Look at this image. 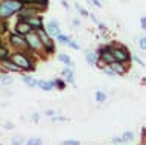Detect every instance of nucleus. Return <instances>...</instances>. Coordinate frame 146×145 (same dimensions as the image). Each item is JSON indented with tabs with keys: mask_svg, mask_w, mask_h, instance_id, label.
Instances as JSON below:
<instances>
[{
	"mask_svg": "<svg viewBox=\"0 0 146 145\" xmlns=\"http://www.w3.org/2000/svg\"><path fill=\"white\" fill-rule=\"evenodd\" d=\"M25 8V0H3L0 3V17L8 19Z\"/></svg>",
	"mask_w": 146,
	"mask_h": 145,
	"instance_id": "f257e3e1",
	"label": "nucleus"
},
{
	"mask_svg": "<svg viewBox=\"0 0 146 145\" xmlns=\"http://www.w3.org/2000/svg\"><path fill=\"white\" fill-rule=\"evenodd\" d=\"M110 51H111L113 57L116 58V61H119V63H125V64H129L131 60H132L131 52L128 51V47L123 46V44L111 43V44H110Z\"/></svg>",
	"mask_w": 146,
	"mask_h": 145,
	"instance_id": "f03ea898",
	"label": "nucleus"
},
{
	"mask_svg": "<svg viewBox=\"0 0 146 145\" xmlns=\"http://www.w3.org/2000/svg\"><path fill=\"white\" fill-rule=\"evenodd\" d=\"M11 60L20 67L21 70H34L35 66L32 64V60L26 55L25 52H15L11 55Z\"/></svg>",
	"mask_w": 146,
	"mask_h": 145,
	"instance_id": "7ed1b4c3",
	"label": "nucleus"
},
{
	"mask_svg": "<svg viewBox=\"0 0 146 145\" xmlns=\"http://www.w3.org/2000/svg\"><path fill=\"white\" fill-rule=\"evenodd\" d=\"M9 43H11L12 47L17 49L18 52L29 51V44H27V40H26L25 35H20L17 32H11V35H9Z\"/></svg>",
	"mask_w": 146,
	"mask_h": 145,
	"instance_id": "20e7f679",
	"label": "nucleus"
},
{
	"mask_svg": "<svg viewBox=\"0 0 146 145\" xmlns=\"http://www.w3.org/2000/svg\"><path fill=\"white\" fill-rule=\"evenodd\" d=\"M25 37L27 40V44H29V51H34V52H43L44 51V44L41 43V40L36 35L35 31H32L31 34L25 35Z\"/></svg>",
	"mask_w": 146,
	"mask_h": 145,
	"instance_id": "39448f33",
	"label": "nucleus"
},
{
	"mask_svg": "<svg viewBox=\"0 0 146 145\" xmlns=\"http://www.w3.org/2000/svg\"><path fill=\"white\" fill-rule=\"evenodd\" d=\"M20 20L27 21V23L32 26V29H34V31L40 29V28H44V26H43V19H41L40 15H36V14L29 15V17H25V19H20Z\"/></svg>",
	"mask_w": 146,
	"mask_h": 145,
	"instance_id": "423d86ee",
	"label": "nucleus"
},
{
	"mask_svg": "<svg viewBox=\"0 0 146 145\" xmlns=\"http://www.w3.org/2000/svg\"><path fill=\"white\" fill-rule=\"evenodd\" d=\"M32 31H34L32 26L27 23V21H25V20H18L15 23V32L20 34V35H27V34H31Z\"/></svg>",
	"mask_w": 146,
	"mask_h": 145,
	"instance_id": "0eeeda50",
	"label": "nucleus"
},
{
	"mask_svg": "<svg viewBox=\"0 0 146 145\" xmlns=\"http://www.w3.org/2000/svg\"><path fill=\"white\" fill-rule=\"evenodd\" d=\"M44 31L49 34V37H56V35L61 32V29H59V23L56 20H50L49 23L44 26Z\"/></svg>",
	"mask_w": 146,
	"mask_h": 145,
	"instance_id": "6e6552de",
	"label": "nucleus"
},
{
	"mask_svg": "<svg viewBox=\"0 0 146 145\" xmlns=\"http://www.w3.org/2000/svg\"><path fill=\"white\" fill-rule=\"evenodd\" d=\"M111 69L116 72V75H119V76H122V75H125L126 72H128V66L129 64H125V63H119V61H114V63H111Z\"/></svg>",
	"mask_w": 146,
	"mask_h": 145,
	"instance_id": "1a4fd4ad",
	"label": "nucleus"
},
{
	"mask_svg": "<svg viewBox=\"0 0 146 145\" xmlns=\"http://www.w3.org/2000/svg\"><path fill=\"white\" fill-rule=\"evenodd\" d=\"M0 61H2V66L6 70H9V72H17V74H18V72H21L20 67H18L12 60H9V58H5V60H0Z\"/></svg>",
	"mask_w": 146,
	"mask_h": 145,
	"instance_id": "9d476101",
	"label": "nucleus"
},
{
	"mask_svg": "<svg viewBox=\"0 0 146 145\" xmlns=\"http://www.w3.org/2000/svg\"><path fill=\"white\" fill-rule=\"evenodd\" d=\"M61 76L64 78L66 83H75V70L70 69V67H66V69L61 72Z\"/></svg>",
	"mask_w": 146,
	"mask_h": 145,
	"instance_id": "9b49d317",
	"label": "nucleus"
},
{
	"mask_svg": "<svg viewBox=\"0 0 146 145\" xmlns=\"http://www.w3.org/2000/svg\"><path fill=\"white\" fill-rule=\"evenodd\" d=\"M36 87H40L44 92H50L53 90V81H46V80H36Z\"/></svg>",
	"mask_w": 146,
	"mask_h": 145,
	"instance_id": "f8f14e48",
	"label": "nucleus"
},
{
	"mask_svg": "<svg viewBox=\"0 0 146 145\" xmlns=\"http://www.w3.org/2000/svg\"><path fill=\"white\" fill-rule=\"evenodd\" d=\"M58 60L61 61L62 64H66L67 67H70V69H73V70L76 69V67H75V63L72 61L70 55H67V53H64V52H62V53H59V55H58Z\"/></svg>",
	"mask_w": 146,
	"mask_h": 145,
	"instance_id": "ddd939ff",
	"label": "nucleus"
},
{
	"mask_svg": "<svg viewBox=\"0 0 146 145\" xmlns=\"http://www.w3.org/2000/svg\"><path fill=\"white\" fill-rule=\"evenodd\" d=\"M84 53H85V61L88 63L91 67L98 66V53L90 52V51H84Z\"/></svg>",
	"mask_w": 146,
	"mask_h": 145,
	"instance_id": "4468645a",
	"label": "nucleus"
},
{
	"mask_svg": "<svg viewBox=\"0 0 146 145\" xmlns=\"http://www.w3.org/2000/svg\"><path fill=\"white\" fill-rule=\"evenodd\" d=\"M21 80H23V83H26V84H27V87H31V89L36 87V80H35V78H32V76H29V75H23V76H21Z\"/></svg>",
	"mask_w": 146,
	"mask_h": 145,
	"instance_id": "2eb2a0df",
	"label": "nucleus"
},
{
	"mask_svg": "<svg viewBox=\"0 0 146 145\" xmlns=\"http://www.w3.org/2000/svg\"><path fill=\"white\" fill-rule=\"evenodd\" d=\"M107 93L105 92H102V90H98V92L94 93V99H96V102L98 104H104L105 101H107Z\"/></svg>",
	"mask_w": 146,
	"mask_h": 145,
	"instance_id": "dca6fc26",
	"label": "nucleus"
},
{
	"mask_svg": "<svg viewBox=\"0 0 146 145\" xmlns=\"http://www.w3.org/2000/svg\"><path fill=\"white\" fill-rule=\"evenodd\" d=\"M66 81H64V78H56V80H53V87L55 89H58V90H64L66 89Z\"/></svg>",
	"mask_w": 146,
	"mask_h": 145,
	"instance_id": "f3484780",
	"label": "nucleus"
},
{
	"mask_svg": "<svg viewBox=\"0 0 146 145\" xmlns=\"http://www.w3.org/2000/svg\"><path fill=\"white\" fill-rule=\"evenodd\" d=\"M56 40H58V41L59 43H61V44H68V43H70V37H68V35H66V34H62V32H59L58 35H56Z\"/></svg>",
	"mask_w": 146,
	"mask_h": 145,
	"instance_id": "a211bd4d",
	"label": "nucleus"
},
{
	"mask_svg": "<svg viewBox=\"0 0 146 145\" xmlns=\"http://www.w3.org/2000/svg\"><path fill=\"white\" fill-rule=\"evenodd\" d=\"M0 83H2L3 86H9V84L14 83V78H12V76H9V75H2V76H0Z\"/></svg>",
	"mask_w": 146,
	"mask_h": 145,
	"instance_id": "6ab92c4d",
	"label": "nucleus"
},
{
	"mask_svg": "<svg viewBox=\"0 0 146 145\" xmlns=\"http://www.w3.org/2000/svg\"><path fill=\"white\" fill-rule=\"evenodd\" d=\"M26 145H43V140L40 138H31L26 140Z\"/></svg>",
	"mask_w": 146,
	"mask_h": 145,
	"instance_id": "aec40b11",
	"label": "nucleus"
},
{
	"mask_svg": "<svg viewBox=\"0 0 146 145\" xmlns=\"http://www.w3.org/2000/svg\"><path fill=\"white\" fill-rule=\"evenodd\" d=\"M102 70H104V74L107 75V76H117V75H116V72L111 69V66H104V67H102Z\"/></svg>",
	"mask_w": 146,
	"mask_h": 145,
	"instance_id": "412c9836",
	"label": "nucleus"
},
{
	"mask_svg": "<svg viewBox=\"0 0 146 145\" xmlns=\"http://www.w3.org/2000/svg\"><path fill=\"white\" fill-rule=\"evenodd\" d=\"M122 136H123V139H125L126 142H131V140H134V131H131V130L125 131V133H123Z\"/></svg>",
	"mask_w": 146,
	"mask_h": 145,
	"instance_id": "4be33fe9",
	"label": "nucleus"
},
{
	"mask_svg": "<svg viewBox=\"0 0 146 145\" xmlns=\"http://www.w3.org/2000/svg\"><path fill=\"white\" fill-rule=\"evenodd\" d=\"M139 47L143 52H146V35H141V37L139 38Z\"/></svg>",
	"mask_w": 146,
	"mask_h": 145,
	"instance_id": "5701e85b",
	"label": "nucleus"
},
{
	"mask_svg": "<svg viewBox=\"0 0 146 145\" xmlns=\"http://www.w3.org/2000/svg\"><path fill=\"white\" fill-rule=\"evenodd\" d=\"M76 9H78V12H79L81 17H88V15H90V12L87 11V9H84L81 5H76Z\"/></svg>",
	"mask_w": 146,
	"mask_h": 145,
	"instance_id": "b1692460",
	"label": "nucleus"
},
{
	"mask_svg": "<svg viewBox=\"0 0 146 145\" xmlns=\"http://www.w3.org/2000/svg\"><path fill=\"white\" fill-rule=\"evenodd\" d=\"M8 57H9V51L6 47L0 46V60H5V58H8Z\"/></svg>",
	"mask_w": 146,
	"mask_h": 145,
	"instance_id": "393cba45",
	"label": "nucleus"
},
{
	"mask_svg": "<svg viewBox=\"0 0 146 145\" xmlns=\"http://www.w3.org/2000/svg\"><path fill=\"white\" fill-rule=\"evenodd\" d=\"M61 145H81V142L76 139H68V140H62Z\"/></svg>",
	"mask_w": 146,
	"mask_h": 145,
	"instance_id": "a878e982",
	"label": "nucleus"
},
{
	"mask_svg": "<svg viewBox=\"0 0 146 145\" xmlns=\"http://www.w3.org/2000/svg\"><path fill=\"white\" fill-rule=\"evenodd\" d=\"M126 140L123 139V136H116V138H113V144H117V145H122L125 144Z\"/></svg>",
	"mask_w": 146,
	"mask_h": 145,
	"instance_id": "bb28decb",
	"label": "nucleus"
},
{
	"mask_svg": "<svg viewBox=\"0 0 146 145\" xmlns=\"http://www.w3.org/2000/svg\"><path fill=\"white\" fill-rule=\"evenodd\" d=\"M132 58H134V61H135V63H137V64H139L140 67H146V63H145L143 60H141V58H140L139 55H134Z\"/></svg>",
	"mask_w": 146,
	"mask_h": 145,
	"instance_id": "cd10ccee",
	"label": "nucleus"
},
{
	"mask_svg": "<svg viewBox=\"0 0 146 145\" xmlns=\"http://www.w3.org/2000/svg\"><path fill=\"white\" fill-rule=\"evenodd\" d=\"M68 46H70L72 49H75V51H81L79 44H78L76 41H73V40H70V43H68Z\"/></svg>",
	"mask_w": 146,
	"mask_h": 145,
	"instance_id": "c85d7f7f",
	"label": "nucleus"
},
{
	"mask_svg": "<svg viewBox=\"0 0 146 145\" xmlns=\"http://www.w3.org/2000/svg\"><path fill=\"white\" fill-rule=\"evenodd\" d=\"M140 28L143 29V31H146V15L140 17Z\"/></svg>",
	"mask_w": 146,
	"mask_h": 145,
	"instance_id": "c756f323",
	"label": "nucleus"
},
{
	"mask_svg": "<svg viewBox=\"0 0 146 145\" xmlns=\"http://www.w3.org/2000/svg\"><path fill=\"white\" fill-rule=\"evenodd\" d=\"M52 121H53V122H58V121H68V118H66V116H53Z\"/></svg>",
	"mask_w": 146,
	"mask_h": 145,
	"instance_id": "7c9ffc66",
	"label": "nucleus"
},
{
	"mask_svg": "<svg viewBox=\"0 0 146 145\" xmlns=\"http://www.w3.org/2000/svg\"><path fill=\"white\" fill-rule=\"evenodd\" d=\"M72 25H73V28H79V26H81V21H79V19H73Z\"/></svg>",
	"mask_w": 146,
	"mask_h": 145,
	"instance_id": "2f4dec72",
	"label": "nucleus"
},
{
	"mask_svg": "<svg viewBox=\"0 0 146 145\" xmlns=\"http://www.w3.org/2000/svg\"><path fill=\"white\" fill-rule=\"evenodd\" d=\"M88 2H90V3H93V5H94V6H98V8H102V3H100L99 0H88Z\"/></svg>",
	"mask_w": 146,
	"mask_h": 145,
	"instance_id": "473e14b6",
	"label": "nucleus"
},
{
	"mask_svg": "<svg viewBox=\"0 0 146 145\" xmlns=\"http://www.w3.org/2000/svg\"><path fill=\"white\" fill-rule=\"evenodd\" d=\"M55 113H56L55 110H46V112H44V115H46V116H52V118H53V116H55Z\"/></svg>",
	"mask_w": 146,
	"mask_h": 145,
	"instance_id": "72a5a7b5",
	"label": "nucleus"
},
{
	"mask_svg": "<svg viewBox=\"0 0 146 145\" xmlns=\"http://www.w3.org/2000/svg\"><path fill=\"white\" fill-rule=\"evenodd\" d=\"M5 31H6V25H5L3 21H0V34H3Z\"/></svg>",
	"mask_w": 146,
	"mask_h": 145,
	"instance_id": "f704fd0d",
	"label": "nucleus"
},
{
	"mask_svg": "<svg viewBox=\"0 0 146 145\" xmlns=\"http://www.w3.org/2000/svg\"><path fill=\"white\" fill-rule=\"evenodd\" d=\"M11 145H21V139H12Z\"/></svg>",
	"mask_w": 146,
	"mask_h": 145,
	"instance_id": "c9c22d12",
	"label": "nucleus"
},
{
	"mask_svg": "<svg viewBox=\"0 0 146 145\" xmlns=\"http://www.w3.org/2000/svg\"><path fill=\"white\" fill-rule=\"evenodd\" d=\"M38 119H40V115H38V113H34V115H32V121L38 122Z\"/></svg>",
	"mask_w": 146,
	"mask_h": 145,
	"instance_id": "e433bc0d",
	"label": "nucleus"
},
{
	"mask_svg": "<svg viewBox=\"0 0 146 145\" xmlns=\"http://www.w3.org/2000/svg\"><path fill=\"white\" fill-rule=\"evenodd\" d=\"M5 128H6V130H11V128H14V124H9V122H6V124H5Z\"/></svg>",
	"mask_w": 146,
	"mask_h": 145,
	"instance_id": "4c0bfd02",
	"label": "nucleus"
},
{
	"mask_svg": "<svg viewBox=\"0 0 146 145\" xmlns=\"http://www.w3.org/2000/svg\"><path fill=\"white\" fill-rule=\"evenodd\" d=\"M88 17H90V19H91V20H93V21H94V23H96V25H98V19H96V17H94V14H90Z\"/></svg>",
	"mask_w": 146,
	"mask_h": 145,
	"instance_id": "58836bf2",
	"label": "nucleus"
},
{
	"mask_svg": "<svg viewBox=\"0 0 146 145\" xmlns=\"http://www.w3.org/2000/svg\"><path fill=\"white\" fill-rule=\"evenodd\" d=\"M61 3H62V6L66 8V9H68V3L66 2V0H61Z\"/></svg>",
	"mask_w": 146,
	"mask_h": 145,
	"instance_id": "ea45409f",
	"label": "nucleus"
},
{
	"mask_svg": "<svg viewBox=\"0 0 146 145\" xmlns=\"http://www.w3.org/2000/svg\"><path fill=\"white\" fill-rule=\"evenodd\" d=\"M99 29L100 31H105V29H107V26H105L104 23H99Z\"/></svg>",
	"mask_w": 146,
	"mask_h": 145,
	"instance_id": "a19ab883",
	"label": "nucleus"
},
{
	"mask_svg": "<svg viewBox=\"0 0 146 145\" xmlns=\"http://www.w3.org/2000/svg\"><path fill=\"white\" fill-rule=\"evenodd\" d=\"M145 134H146V128H145Z\"/></svg>",
	"mask_w": 146,
	"mask_h": 145,
	"instance_id": "79ce46f5",
	"label": "nucleus"
}]
</instances>
